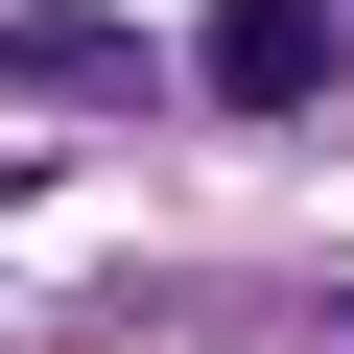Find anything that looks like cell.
<instances>
[{
  "mask_svg": "<svg viewBox=\"0 0 354 354\" xmlns=\"http://www.w3.org/2000/svg\"><path fill=\"white\" fill-rule=\"evenodd\" d=\"M189 71H213L236 118H307V95L354 71V24H330V0H213V24H189Z\"/></svg>",
  "mask_w": 354,
  "mask_h": 354,
  "instance_id": "6da1fadb",
  "label": "cell"
}]
</instances>
